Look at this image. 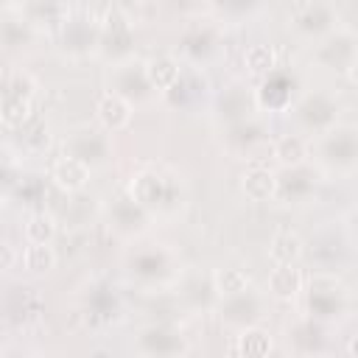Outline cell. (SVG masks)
Returning a JSON list of instances; mask_svg holds the SVG:
<instances>
[{
	"label": "cell",
	"mask_w": 358,
	"mask_h": 358,
	"mask_svg": "<svg viewBox=\"0 0 358 358\" xmlns=\"http://www.w3.org/2000/svg\"><path fill=\"white\" fill-rule=\"evenodd\" d=\"M28 117H31V95L11 90L0 101V123L8 126V129H20Z\"/></svg>",
	"instance_id": "obj_14"
},
{
	"label": "cell",
	"mask_w": 358,
	"mask_h": 358,
	"mask_svg": "<svg viewBox=\"0 0 358 358\" xmlns=\"http://www.w3.org/2000/svg\"><path fill=\"white\" fill-rule=\"evenodd\" d=\"M56 238V218L48 210H36L25 221V241L28 243H53Z\"/></svg>",
	"instance_id": "obj_18"
},
{
	"label": "cell",
	"mask_w": 358,
	"mask_h": 358,
	"mask_svg": "<svg viewBox=\"0 0 358 358\" xmlns=\"http://www.w3.org/2000/svg\"><path fill=\"white\" fill-rule=\"evenodd\" d=\"M50 179L62 187V190H67V193H78V190H84L87 187V182H90V165L87 162H81L78 157H59L56 162H53V168H50Z\"/></svg>",
	"instance_id": "obj_5"
},
{
	"label": "cell",
	"mask_w": 358,
	"mask_h": 358,
	"mask_svg": "<svg viewBox=\"0 0 358 358\" xmlns=\"http://www.w3.org/2000/svg\"><path fill=\"white\" fill-rule=\"evenodd\" d=\"M22 260V268L31 271V274H48L53 266H56V252L50 243H28L20 255Z\"/></svg>",
	"instance_id": "obj_15"
},
{
	"label": "cell",
	"mask_w": 358,
	"mask_h": 358,
	"mask_svg": "<svg viewBox=\"0 0 358 358\" xmlns=\"http://www.w3.org/2000/svg\"><path fill=\"white\" fill-rule=\"evenodd\" d=\"M313 316H338L344 313L347 308V291L344 285L330 277V274H319L313 282H310V299H308Z\"/></svg>",
	"instance_id": "obj_1"
},
{
	"label": "cell",
	"mask_w": 358,
	"mask_h": 358,
	"mask_svg": "<svg viewBox=\"0 0 358 358\" xmlns=\"http://www.w3.org/2000/svg\"><path fill=\"white\" fill-rule=\"evenodd\" d=\"M319 59L333 67L336 73L352 76L355 70V34L352 31H336L327 36V42L319 50Z\"/></svg>",
	"instance_id": "obj_2"
},
{
	"label": "cell",
	"mask_w": 358,
	"mask_h": 358,
	"mask_svg": "<svg viewBox=\"0 0 358 358\" xmlns=\"http://www.w3.org/2000/svg\"><path fill=\"white\" fill-rule=\"evenodd\" d=\"M322 140L333 143V151H324V157L338 154L333 165L344 168V171H352V165H355V129L352 126H333Z\"/></svg>",
	"instance_id": "obj_9"
},
{
	"label": "cell",
	"mask_w": 358,
	"mask_h": 358,
	"mask_svg": "<svg viewBox=\"0 0 358 358\" xmlns=\"http://www.w3.org/2000/svg\"><path fill=\"white\" fill-rule=\"evenodd\" d=\"M17 260H20V255L14 252V246L6 243V241H0V268H11Z\"/></svg>",
	"instance_id": "obj_19"
},
{
	"label": "cell",
	"mask_w": 358,
	"mask_h": 358,
	"mask_svg": "<svg viewBox=\"0 0 358 358\" xmlns=\"http://www.w3.org/2000/svg\"><path fill=\"white\" fill-rule=\"evenodd\" d=\"M268 294L274 296V299H282V302H291V299H296L299 296V291H302V285H305V277H302V271L296 268V263L294 266H274L271 271H268Z\"/></svg>",
	"instance_id": "obj_7"
},
{
	"label": "cell",
	"mask_w": 358,
	"mask_h": 358,
	"mask_svg": "<svg viewBox=\"0 0 358 358\" xmlns=\"http://www.w3.org/2000/svg\"><path fill=\"white\" fill-rule=\"evenodd\" d=\"M235 347H238V355H241V358H268L274 341H271L268 330H263V327H257V324H249V327H243V330L238 333Z\"/></svg>",
	"instance_id": "obj_13"
},
{
	"label": "cell",
	"mask_w": 358,
	"mask_h": 358,
	"mask_svg": "<svg viewBox=\"0 0 358 358\" xmlns=\"http://www.w3.org/2000/svg\"><path fill=\"white\" fill-rule=\"evenodd\" d=\"M213 288L218 291V296L229 299V296H238L249 288V274L243 268H235V266H227V268H218L213 274Z\"/></svg>",
	"instance_id": "obj_16"
},
{
	"label": "cell",
	"mask_w": 358,
	"mask_h": 358,
	"mask_svg": "<svg viewBox=\"0 0 358 358\" xmlns=\"http://www.w3.org/2000/svg\"><path fill=\"white\" fill-rule=\"evenodd\" d=\"M268 257L274 266H294L302 257V238L291 229H280L268 241Z\"/></svg>",
	"instance_id": "obj_11"
},
{
	"label": "cell",
	"mask_w": 358,
	"mask_h": 358,
	"mask_svg": "<svg viewBox=\"0 0 358 358\" xmlns=\"http://www.w3.org/2000/svg\"><path fill=\"white\" fill-rule=\"evenodd\" d=\"M333 22H336V17H333L330 3H302V6H296L294 25L302 34H327L333 28Z\"/></svg>",
	"instance_id": "obj_6"
},
{
	"label": "cell",
	"mask_w": 358,
	"mask_h": 358,
	"mask_svg": "<svg viewBox=\"0 0 358 358\" xmlns=\"http://www.w3.org/2000/svg\"><path fill=\"white\" fill-rule=\"evenodd\" d=\"M143 73H145L148 87L157 90V92H168V90H173V87L179 84V78H182V67H179V62H176L173 56H168V53L151 56V59L145 62Z\"/></svg>",
	"instance_id": "obj_4"
},
{
	"label": "cell",
	"mask_w": 358,
	"mask_h": 358,
	"mask_svg": "<svg viewBox=\"0 0 358 358\" xmlns=\"http://www.w3.org/2000/svg\"><path fill=\"white\" fill-rule=\"evenodd\" d=\"M241 190L249 201H271L277 196V176L268 168L255 165L241 176Z\"/></svg>",
	"instance_id": "obj_8"
},
{
	"label": "cell",
	"mask_w": 358,
	"mask_h": 358,
	"mask_svg": "<svg viewBox=\"0 0 358 358\" xmlns=\"http://www.w3.org/2000/svg\"><path fill=\"white\" fill-rule=\"evenodd\" d=\"M308 151H310V145H308V140L302 134H282V137L274 140V159L282 168H299V165H305Z\"/></svg>",
	"instance_id": "obj_12"
},
{
	"label": "cell",
	"mask_w": 358,
	"mask_h": 358,
	"mask_svg": "<svg viewBox=\"0 0 358 358\" xmlns=\"http://www.w3.org/2000/svg\"><path fill=\"white\" fill-rule=\"evenodd\" d=\"M243 64H246V70L255 73V76H268V73L277 67V50H274L271 45H266V42H255V45L246 48Z\"/></svg>",
	"instance_id": "obj_17"
},
{
	"label": "cell",
	"mask_w": 358,
	"mask_h": 358,
	"mask_svg": "<svg viewBox=\"0 0 358 358\" xmlns=\"http://www.w3.org/2000/svg\"><path fill=\"white\" fill-rule=\"evenodd\" d=\"M131 199L137 207H154L165 199V179L157 171H143L131 179Z\"/></svg>",
	"instance_id": "obj_10"
},
{
	"label": "cell",
	"mask_w": 358,
	"mask_h": 358,
	"mask_svg": "<svg viewBox=\"0 0 358 358\" xmlns=\"http://www.w3.org/2000/svg\"><path fill=\"white\" fill-rule=\"evenodd\" d=\"M95 115H98V120H101L103 129L120 131V129H126V126L131 123L134 109H131V101H129L126 95L103 92V95L98 98V103H95Z\"/></svg>",
	"instance_id": "obj_3"
}]
</instances>
